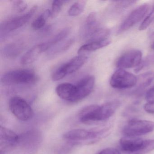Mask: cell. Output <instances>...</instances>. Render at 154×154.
<instances>
[{"label": "cell", "mask_w": 154, "mask_h": 154, "mask_svg": "<svg viewBox=\"0 0 154 154\" xmlns=\"http://www.w3.org/2000/svg\"><path fill=\"white\" fill-rule=\"evenodd\" d=\"M121 104L120 101L114 100L102 105L93 104L86 106L80 111L79 120L86 124L106 120L113 115Z\"/></svg>", "instance_id": "obj_1"}, {"label": "cell", "mask_w": 154, "mask_h": 154, "mask_svg": "<svg viewBox=\"0 0 154 154\" xmlns=\"http://www.w3.org/2000/svg\"><path fill=\"white\" fill-rule=\"evenodd\" d=\"M121 149L128 154H146L154 150V140L125 137L119 141Z\"/></svg>", "instance_id": "obj_2"}, {"label": "cell", "mask_w": 154, "mask_h": 154, "mask_svg": "<svg viewBox=\"0 0 154 154\" xmlns=\"http://www.w3.org/2000/svg\"><path fill=\"white\" fill-rule=\"evenodd\" d=\"M110 127H105L96 130L76 129L72 130L65 133L63 137L70 141L97 140L107 136L109 132Z\"/></svg>", "instance_id": "obj_3"}, {"label": "cell", "mask_w": 154, "mask_h": 154, "mask_svg": "<svg viewBox=\"0 0 154 154\" xmlns=\"http://www.w3.org/2000/svg\"><path fill=\"white\" fill-rule=\"evenodd\" d=\"M36 80L35 74L31 70L19 69L10 71L3 75L1 82L6 85L29 84L35 83Z\"/></svg>", "instance_id": "obj_4"}, {"label": "cell", "mask_w": 154, "mask_h": 154, "mask_svg": "<svg viewBox=\"0 0 154 154\" xmlns=\"http://www.w3.org/2000/svg\"><path fill=\"white\" fill-rule=\"evenodd\" d=\"M154 130V122L145 120L129 121L122 131L125 137H137L151 132Z\"/></svg>", "instance_id": "obj_5"}, {"label": "cell", "mask_w": 154, "mask_h": 154, "mask_svg": "<svg viewBox=\"0 0 154 154\" xmlns=\"http://www.w3.org/2000/svg\"><path fill=\"white\" fill-rule=\"evenodd\" d=\"M10 109L12 114L22 121L29 120L33 118L34 112L26 101L21 97H12L9 102Z\"/></svg>", "instance_id": "obj_6"}, {"label": "cell", "mask_w": 154, "mask_h": 154, "mask_svg": "<svg viewBox=\"0 0 154 154\" xmlns=\"http://www.w3.org/2000/svg\"><path fill=\"white\" fill-rule=\"evenodd\" d=\"M137 77L123 69L116 70L111 77L110 85L116 89H125L136 85Z\"/></svg>", "instance_id": "obj_7"}, {"label": "cell", "mask_w": 154, "mask_h": 154, "mask_svg": "<svg viewBox=\"0 0 154 154\" xmlns=\"http://www.w3.org/2000/svg\"><path fill=\"white\" fill-rule=\"evenodd\" d=\"M20 136L4 127L0 128V151L2 154L7 153L19 145Z\"/></svg>", "instance_id": "obj_8"}, {"label": "cell", "mask_w": 154, "mask_h": 154, "mask_svg": "<svg viewBox=\"0 0 154 154\" xmlns=\"http://www.w3.org/2000/svg\"><path fill=\"white\" fill-rule=\"evenodd\" d=\"M149 6L145 4L135 9L124 20L119 29L120 33L124 32L134 26L141 21L149 10Z\"/></svg>", "instance_id": "obj_9"}, {"label": "cell", "mask_w": 154, "mask_h": 154, "mask_svg": "<svg viewBox=\"0 0 154 154\" xmlns=\"http://www.w3.org/2000/svg\"><path fill=\"white\" fill-rule=\"evenodd\" d=\"M42 141L41 133L38 131L31 130L20 136L19 145L28 151H35L40 146Z\"/></svg>", "instance_id": "obj_10"}, {"label": "cell", "mask_w": 154, "mask_h": 154, "mask_svg": "<svg viewBox=\"0 0 154 154\" xmlns=\"http://www.w3.org/2000/svg\"><path fill=\"white\" fill-rule=\"evenodd\" d=\"M142 54L138 50H131L121 56L117 60L116 66L119 69L137 67L141 63Z\"/></svg>", "instance_id": "obj_11"}, {"label": "cell", "mask_w": 154, "mask_h": 154, "mask_svg": "<svg viewBox=\"0 0 154 154\" xmlns=\"http://www.w3.org/2000/svg\"><path fill=\"white\" fill-rule=\"evenodd\" d=\"M37 9V6H34L26 14L3 22L1 26V33L14 31L23 26L35 14Z\"/></svg>", "instance_id": "obj_12"}, {"label": "cell", "mask_w": 154, "mask_h": 154, "mask_svg": "<svg viewBox=\"0 0 154 154\" xmlns=\"http://www.w3.org/2000/svg\"><path fill=\"white\" fill-rule=\"evenodd\" d=\"M95 84V78L93 75L86 76L80 80L76 86L75 102L80 101L91 94Z\"/></svg>", "instance_id": "obj_13"}, {"label": "cell", "mask_w": 154, "mask_h": 154, "mask_svg": "<svg viewBox=\"0 0 154 154\" xmlns=\"http://www.w3.org/2000/svg\"><path fill=\"white\" fill-rule=\"evenodd\" d=\"M103 29L100 26L97 21L96 14L92 12L86 18L82 35L83 37L87 38L89 41L92 38L100 33Z\"/></svg>", "instance_id": "obj_14"}, {"label": "cell", "mask_w": 154, "mask_h": 154, "mask_svg": "<svg viewBox=\"0 0 154 154\" xmlns=\"http://www.w3.org/2000/svg\"><path fill=\"white\" fill-rule=\"evenodd\" d=\"M56 92L63 100L70 102L75 103L76 95V86L68 83H63L57 86Z\"/></svg>", "instance_id": "obj_15"}, {"label": "cell", "mask_w": 154, "mask_h": 154, "mask_svg": "<svg viewBox=\"0 0 154 154\" xmlns=\"http://www.w3.org/2000/svg\"><path fill=\"white\" fill-rule=\"evenodd\" d=\"M45 51L46 50L44 43L35 46L23 55L20 59V63L24 65L32 63Z\"/></svg>", "instance_id": "obj_16"}, {"label": "cell", "mask_w": 154, "mask_h": 154, "mask_svg": "<svg viewBox=\"0 0 154 154\" xmlns=\"http://www.w3.org/2000/svg\"><path fill=\"white\" fill-rule=\"evenodd\" d=\"M88 57L83 55H79L63 64L66 74H71L78 71L87 62Z\"/></svg>", "instance_id": "obj_17"}, {"label": "cell", "mask_w": 154, "mask_h": 154, "mask_svg": "<svg viewBox=\"0 0 154 154\" xmlns=\"http://www.w3.org/2000/svg\"><path fill=\"white\" fill-rule=\"evenodd\" d=\"M110 43V40L108 38L99 41L88 42L87 44L81 46L78 49L77 53L79 55H82L85 53L95 51L105 47L109 45Z\"/></svg>", "instance_id": "obj_18"}, {"label": "cell", "mask_w": 154, "mask_h": 154, "mask_svg": "<svg viewBox=\"0 0 154 154\" xmlns=\"http://www.w3.org/2000/svg\"><path fill=\"white\" fill-rule=\"evenodd\" d=\"M154 80V72H146L140 74L137 77V83L136 86L137 89H142L150 85Z\"/></svg>", "instance_id": "obj_19"}, {"label": "cell", "mask_w": 154, "mask_h": 154, "mask_svg": "<svg viewBox=\"0 0 154 154\" xmlns=\"http://www.w3.org/2000/svg\"><path fill=\"white\" fill-rule=\"evenodd\" d=\"M70 29L69 28L64 29L55 35L51 39L48 40L47 42L44 43L46 50H48L51 47L53 46L56 44H57L65 38L70 33Z\"/></svg>", "instance_id": "obj_20"}, {"label": "cell", "mask_w": 154, "mask_h": 154, "mask_svg": "<svg viewBox=\"0 0 154 154\" xmlns=\"http://www.w3.org/2000/svg\"><path fill=\"white\" fill-rule=\"evenodd\" d=\"M50 17H51V11L46 10L34 20L31 24V27L35 30L42 28L45 25L47 19Z\"/></svg>", "instance_id": "obj_21"}, {"label": "cell", "mask_w": 154, "mask_h": 154, "mask_svg": "<svg viewBox=\"0 0 154 154\" xmlns=\"http://www.w3.org/2000/svg\"><path fill=\"white\" fill-rule=\"evenodd\" d=\"M85 5V2L84 1H80L75 2L68 10V15L74 17L79 16L84 11Z\"/></svg>", "instance_id": "obj_22"}, {"label": "cell", "mask_w": 154, "mask_h": 154, "mask_svg": "<svg viewBox=\"0 0 154 154\" xmlns=\"http://www.w3.org/2000/svg\"><path fill=\"white\" fill-rule=\"evenodd\" d=\"M154 22V5L150 13L145 18L143 22L140 24L139 29L140 30H145L151 24Z\"/></svg>", "instance_id": "obj_23"}, {"label": "cell", "mask_w": 154, "mask_h": 154, "mask_svg": "<svg viewBox=\"0 0 154 154\" xmlns=\"http://www.w3.org/2000/svg\"><path fill=\"white\" fill-rule=\"evenodd\" d=\"M66 2V1H54L53 2L51 10V17H55L59 14L63 5Z\"/></svg>", "instance_id": "obj_24"}, {"label": "cell", "mask_w": 154, "mask_h": 154, "mask_svg": "<svg viewBox=\"0 0 154 154\" xmlns=\"http://www.w3.org/2000/svg\"><path fill=\"white\" fill-rule=\"evenodd\" d=\"M66 75L67 74L66 72L63 65L55 71L52 75V80L54 82H57L63 79Z\"/></svg>", "instance_id": "obj_25"}, {"label": "cell", "mask_w": 154, "mask_h": 154, "mask_svg": "<svg viewBox=\"0 0 154 154\" xmlns=\"http://www.w3.org/2000/svg\"><path fill=\"white\" fill-rule=\"evenodd\" d=\"M12 6L14 10L16 11L17 12L20 13L26 9L28 5L26 2L18 0V1H13Z\"/></svg>", "instance_id": "obj_26"}, {"label": "cell", "mask_w": 154, "mask_h": 154, "mask_svg": "<svg viewBox=\"0 0 154 154\" xmlns=\"http://www.w3.org/2000/svg\"><path fill=\"white\" fill-rule=\"evenodd\" d=\"M18 47L17 45H13L10 46L6 48V54L7 55H16V54L19 53L20 49H17V48Z\"/></svg>", "instance_id": "obj_27"}, {"label": "cell", "mask_w": 154, "mask_h": 154, "mask_svg": "<svg viewBox=\"0 0 154 154\" xmlns=\"http://www.w3.org/2000/svg\"><path fill=\"white\" fill-rule=\"evenodd\" d=\"M146 99L148 103H154V86L150 88L146 94Z\"/></svg>", "instance_id": "obj_28"}, {"label": "cell", "mask_w": 154, "mask_h": 154, "mask_svg": "<svg viewBox=\"0 0 154 154\" xmlns=\"http://www.w3.org/2000/svg\"><path fill=\"white\" fill-rule=\"evenodd\" d=\"M98 154H121L118 149L113 148H107L100 151Z\"/></svg>", "instance_id": "obj_29"}, {"label": "cell", "mask_w": 154, "mask_h": 154, "mask_svg": "<svg viewBox=\"0 0 154 154\" xmlns=\"http://www.w3.org/2000/svg\"><path fill=\"white\" fill-rule=\"evenodd\" d=\"M144 109L150 113H154V103H147L144 106Z\"/></svg>", "instance_id": "obj_30"}, {"label": "cell", "mask_w": 154, "mask_h": 154, "mask_svg": "<svg viewBox=\"0 0 154 154\" xmlns=\"http://www.w3.org/2000/svg\"><path fill=\"white\" fill-rule=\"evenodd\" d=\"M148 35L150 37H152L154 36V22L152 23V25L149 30Z\"/></svg>", "instance_id": "obj_31"}, {"label": "cell", "mask_w": 154, "mask_h": 154, "mask_svg": "<svg viewBox=\"0 0 154 154\" xmlns=\"http://www.w3.org/2000/svg\"><path fill=\"white\" fill-rule=\"evenodd\" d=\"M151 48L152 49L154 50V41L153 42V43H152V45H151Z\"/></svg>", "instance_id": "obj_32"}]
</instances>
